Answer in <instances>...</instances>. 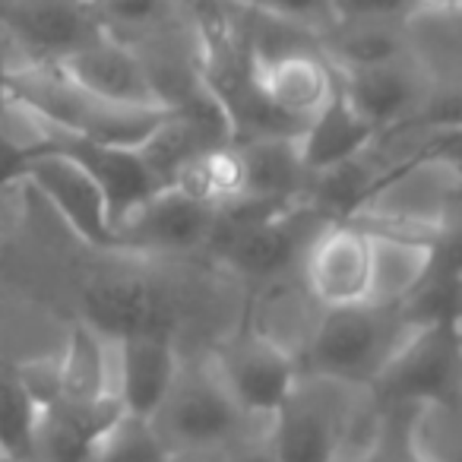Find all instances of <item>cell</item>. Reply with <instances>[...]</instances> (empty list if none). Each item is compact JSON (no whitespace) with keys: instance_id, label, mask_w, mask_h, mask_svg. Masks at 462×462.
<instances>
[{"instance_id":"22","label":"cell","mask_w":462,"mask_h":462,"mask_svg":"<svg viewBox=\"0 0 462 462\" xmlns=\"http://www.w3.org/2000/svg\"><path fill=\"white\" fill-rule=\"evenodd\" d=\"M320 310L323 308L317 304V298L304 285L301 270H295L257 285V304H254V317L247 327L285 348L291 358H298Z\"/></svg>"},{"instance_id":"36","label":"cell","mask_w":462,"mask_h":462,"mask_svg":"<svg viewBox=\"0 0 462 462\" xmlns=\"http://www.w3.org/2000/svg\"><path fill=\"white\" fill-rule=\"evenodd\" d=\"M225 462H276L266 430L263 434H251V437H245V440L235 443V447H228Z\"/></svg>"},{"instance_id":"21","label":"cell","mask_w":462,"mask_h":462,"mask_svg":"<svg viewBox=\"0 0 462 462\" xmlns=\"http://www.w3.org/2000/svg\"><path fill=\"white\" fill-rule=\"evenodd\" d=\"M115 383V339H105L102 333L79 320L58 355V402L96 405L108 396H117Z\"/></svg>"},{"instance_id":"34","label":"cell","mask_w":462,"mask_h":462,"mask_svg":"<svg viewBox=\"0 0 462 462\" xmlns=\"http://www.w3.org/2000/svg\"><path fill=\"white\" fill-rule=\"evenodd\" d=\"M333 20H405L415 10V0H329Z\"/></svg>"},{"instance_id":"11","label":"cell","mask_w":462,"mask_h":462,"mask_svg":"<svg viewBox=\"0 0 462 462\" xmlns=\"http://www.w3.org/2000/svg\"><path fill=\"white\" fill-rule=\"evenodd\" d=\"M209 365L241 411L257 421H270L298 380L295 358L251 327L218 342L209 352Z\"/></svg>"},{"instance_id":"30","label":"cell","mask_w":462,"mask_h":462,"mask_svg":"<svg viewBox=\"0 0 462 462\" xmlns=\"http://www.w3.org/2000/svg\"><path fill=\"white\" fill-rule=\"evenodd\" d=\"M39 418V402L20 383L16 367L0 365V456L4 459H32Z\"/></svg>"},{"instance_id":"28","label":"cell","mask_w":462,"mask_h":462,"mask_svg":"<svg viewBox=\"0 0 462 462\" xmlns=\"http://www.w3.org/2000/svg\"><path fill=\"white\" fill-rule=\"evenodd\" d=\"M174 184L212 206L245 197V165H241L238 146L222 143V146L203 152L174 178Z\"/></svg>"},{"instance_id":"32","label":"cell","mask_w":462,"mask_h":462,"mask_svg":"<svg viewBox=\"0 0 462 462\" xmlns=\"http://www.w3.org/2000/svg\"><path fill=\"white\" fill-rule=\"evenodd\" d=\"M405 411L409 405H383V430L365 456L348 462H418L405 443Z\"/></svg>"},{"instance_id":"40","label":"cell","mask_w":462,"mask_h":462,"mask_svg":"<svg viewBox=\"0 0 462 462\" xmlns=\"http://www.w3.org/2000/svg\"><path fill=\"white\" fill-rule=\"evenodd\" d=\"M0 462H35V459H4V456H0Z\"/></svg>"},{"instance_id":"31","label":"cell","mask_w":462,"mask_h":462,"mask_svg":"<svg viewBox=\"0 0 462 462\" xmlns=\"http://www.w3.org/2000/svg\"><path fill=\"white\" fill-rule=\"evenodd\" d=\"M171 449L162 443L149 418H136L124 411L98 440L89 462H165Z\"/></svg>"},{"instance_id":"26","label":"cell","mask_w":462,"mask_h":462,"mask_svg":"<svg viewBox=\"0 0 462 462\" xmlns=\"http://www.w3.org/2000/svg\"><path fill=\"white\" fill-rule=\"evenodd\" d=\"M317 45L333 70H361L409 58L405 20H333L317 35Z\"/></svg>"},{"instance_id":"38","label":"cell","mask_w":462,"mask_h":462,"mask_svg":"<svg viewBox=\"0 0 462 462\" xmlns=\"http://www.w3.org/2000/svg\"><path fill=\"white\" fill-rule=\"evenodd\" d=\"M415 7H462V0H415Z\"/></svg>"},{"instance_id":"16","label":"cell","mask_w":462,"mask_h":462,"mask_svg":"<svg viewBox=\"0 0 462 462\" xmlns=\"http://www.w3.org/2000/svg\"><path fill=\"white\" fill-rule=\"evenodd\" d=\"M54 67L67 79H73L79 89L92 92L105 102L140 105V108H159L162 105L143 54L136 51V45L115 39V35H102ZM162 108H168V105H162Z\"/></svg>"},{"instance_id":"35","label":"cell","mask_w":462,"mask_h":462,"mask_svg":"<svg viewBox=\"0 0 462 462\" xmlns=\"http://www.w3.org/2000/svg\"><path fill=\"white\" fill-rule=\"evenodd\" d=\"M16 377L26 386L29 396L39 402V409L45 411L48 405L58 402V355L54 358H35L16 367Z\"/></svg>"},{"instance_id":"15","label":"cell","mask_w":462,"mask_h":462,"mask_svg":"<svg viewBox=\"0 0 462 462\" xmlns=\"http://www.w3.org/2000/svg\"><path fill=\"white\" fill-rule=\"evenodd\" d=\"M254 86L273 115L301 130L336 92V70L320 48H298L276 58H251Z\"/></svg>"},{"instance_id":"39","label":"cell","mask_w":462,"mask_h":462,"mask_svg":"<svg viewBox=\"0 0 462 462\" xmlns=\"http://www.w3.org/2000/svg\"><path fill=\"white\" fill-rule=\"evenodd\" d=\"M228 4H238V7H251V0H228Z\"/></svg>"},{"instance_id":"29","label":"cell","mask_w":462,"mask_h":462,"mask_svg":"<svg viewBox=\"0 0 462 462\" xmlns=\"http://www.w3.org/2000/svg\"><path fill=\"white\" fill-rule=\"evenodd\" d=\"M89 7L105 35H115L130 45L184 20V14L174 20L180 0H89Z\"/></svg>"},{"instance_id":"5","label":"cell","mask_w":462,"mask_h":462,"mask_svg":"<svg viewBox=\"0 0 462 462\" xmlns=\"http://www.w3.org/2000/svg\"><path fill=\"white\" fill-rule=\"evenodd\" d=\"M361 393V386L298 374L291 393L266 424L276 462H336Z\"/></svg>"},{"instance_id":"13","label":"cell","mask_w":462,"mask_h":462,"mask_svg":"<svg viewBox=\"0 0 462 462\" xmlns=\"http://www.w3.org/2000/svg\"><path fill=\"white\" fill-rule=\"evenodd\" d=\"M16 180L32 184L64 216V222L70 225L79 241H86L96 251L117 254L105 193L79 162H73L58 149H45V152L26 155L16 165L14 184Z\"/></svg>"},{"instance_id":"17","label":"cell","mask_w":462,"mask_h":462,"mask_svg":"<svg viewBox=\"0 0 462 462\" xmlns=\"http://www.w3.org/2000/svg\"><path fill=\"white\" fill-rule=\"evenodd\" d=\"M58 152L70 155L73 162L86 168L96 178V184L102 187L105 203H108L111 225L124 216L127 209H134L136 203H143L146 197H152L155 190L168 187L159 174L149 168V162L143 159V152L136 146H111V143H92L83 136L60 134L48 124V146ZM42 149V152H45Z\"/></svg>"},{"instance_id":"24","label":"cell","mask_w":462,"mask_h":462,"mask_svg":"<svg viewBox=\"0 0 462 462\" xmlns=\"http://www.w3.org/2000/svg\"><path fill=\"white\" fill-rule=\"evenodd\" d=\"M374 136L377 130L348 105V98L336 86L329 102L298 130V149H301L304 168L310 174H320L361 155Z\"/></svg>"},{"instance_id":"14","label":"cell","mask_w":462,"mask_h":462,"mask_svg":"<svg viewBox=\"0 0 462 462\" xmlns=\"http://www.w3.org/2000/svg\"><path fill=\"white\" fill-rule=\"evenodd\" d=\"M301 279L320 308L361 304L371 295V241L361 225L339 218L314 238L301 260Z\"/></svg>"},{"instance_id":"12","label":"cell","mask_w":462,"mask_h":462,"mask_svg":"<svg viewBox=\"0 0 462 462\" xmlns=\"http://www.w3.org/2000/svg\"><path fill=\"white\" fill-rule=\"evenodd\" d=\"M0 32L26 64H60L105 29L89 0H0Z\"/></svg>"},{"instance_id":"8","label":"cell","mask_w":462,"mask_h":462,"mask_svg":"<svg viewBox=\"0 0 462 462\" xmlns=\"http://www.w3.org/2000/svg\"><path fill=\"white\" fill-rule=\"evenodd\" d=\"M329 222H336V218L304 197L295 199V203L279 206L276 212L254 222L251 228L225 241L212 254H216V260L225 270H231L238 279L263 285L270 279L285 276V273L301 270L308 247L314 245V238Z\"/></svg>"},{"instance_id":"18","label":"cell","mask_w":462,"mask_h":462,"mask_svg":"<svg viewBox=\"0 0 462 462\" xmlns=\"http://www.w3.org/2000/svg\"><path fill=\"white\" fill-rule=\"evenodd\" d=\"M117 358V399L124 411L136 418H152L162 399L178 377L180 355L174 339L165 336H127L115 339Z\"/></svg>"},{"instance_id":"41","label":"cell","mask_w":462,"mask_h":462,"mask_svg":"<svg viewBox=\"0 0 462 462\" xmlns=\"http://www.w3.org/2000/svg\"><path fill=\"white\" fill-rule=\"evenodd\" d=\"M0 197H4V187H0Z\"/></svg>"},{"instance_id":"27","label":"cell","mask_w":462,"mask_h":462,"mask_svg":"<svg viewBox=\"0 0 462 462\" xmlns=\"http://www.w3.org/2000/svg\"><path fill=\"white\" fill-rule=\"evenodd\" d=\"M405 443L418 462H459V402L409 405Z\"/></svg>"},{"instance_id":"37","label":"cell","mask_w":462,"mask_h":462,"mask_svg":"<svg viewBox=\"0 0 462 462\" xmlns=\"http://www.w3.org/2000/svg\"><path fill=\"white\" fill-rule=\"evenodd\" d=\"M225 453L228 449H180V453H171L165 462H225Z\"/></svg>"},{"instance_id":"7","label":"cell","mask_w":462,"mask_h":462,"mask_svg":"<svg viewBox=\"0 0 462 462\" xmlns=\"http://www.w3.org/2000/svg\"><path fill=\"white\" fill-rule=\"evenodd\" d=\"M336 86L377 134L402 127L415 117L459 121V92L434 89L411 58L361 70H336Z\"/></svg>"},{"instance_id":"1","label":"cell","mask_w":462,"mask_h":462,"mask_svg":"<svg viewBox=\"0 0 462 462\" xmlns=\"http://www.w3.org/2000/svg\"><path fill=\"white\" fill-rule=\"evenodd\" d=\"M415 329L399 304L361 301L323 308L295 358L298 374L367 390Z\"/></svg>"},{"instance_id":"33","label":"cell","mask_w":462,"mask_h":462,"mask_svg":"<svg viewBox=\"0 0 462 462\" xmlns=\"http://www.w3.org/2000/svg\"><path fill=\"white\" fill-rule=\"evenodd\" d=\"M251 7L279 16V20L298 23V26L310 29L314 35H320L333 23L329 0H251Z\"/></svg>"},{"instance_id":"6","label":"cell","mask_w":462,"mask_h":462,"mask_svg":"<svg viewBox=\"0 0 462 462\" xmlns=\"http://www.w3.org/2000/svg\"><path fill=\"white\" fill-rule=\"evenodd\" d=\"M184 320L180 295L149 270H115L89 279L83 289V323L105 339L165 336L174 339Z\"/></svg>"},{"instance_id":"20","label":"cell","mask_w":462,"mask_h":462,"mask_svg":"<svg viewBox=\"0 0 462 462\" xmlns=\"http://www.w3.org/2000/svg\"><path fill=\"white\" fill-rule=\"evenodd\" d=\"M241 152L245 165V197L270 199V203H291L308 197L314 174L304 168L301 149L295 134H266L231 140Z\"/></svg>"},{"instance_id":"2","label":"cell","mask_w":462,"mask_h":462,"mask_svg":"<svg viewBox=\"0 0 462 462\" xmlns=\"http://www.w3.org/2000/svg\"><path fill=\"white\" fill-rule=\"evenodd\" d=\"M7 92L54 130L111 146H143L171 108L115 105L79 89L54 64L16 60L7 70Z\"/></svg>"},{"instance_id":"19","label":"cell","mask_w":462,"mask_h":462,"mask_svg":"<svg viewBox=\"0 0 462 462\" xmlns=\"http://www.w3.org/2000/svg\"><path fill=\"white\" fill-rule=\"evenodd\" d=\"M124 415L117 396L96 405H64L54 402L42 411L35 428V462H89L105 430Z\"/></svg>"},{"instance_id":"9","label":"cell","mask_w":462,"mask_h":462,"mask_svg":"<svg viewBox=\"0 0 462 462\" xmlns=\"http://www.w3.org/2000/svg\"><path fill=\"white\" fill-rule=\"evenodd\" d=\"M216 206L168 184L127 209L115 225V247L124 257H178L203 251L209 241Z\"/></svg>"},{"instance_id":"25","label":"cell","mask_w":462,"mask_h":462,"mask_svg":"<svg viewBox=\"0 0 462 462\" xmlns=\"http://www.w3.org/2000/svg\"><path fill=\"white\" fill-rule=\"evenodd\" d=\"M459 14L462 7H415L405 16V45L434 89L459 92Z\"/></svg>"},{"instance_id":"10","label":"cell","mask_w":462,"mask_h":462,"mask_svg":"<svg viewBox=\"0 0 462 462\" xmlns=\"http://www.w3.org/2000/svg\"><path fill=\"white\" fill-rule=\"evenodd\" d=\"M380 405L456 402L459 396V327H421L367 386Z\"/></svg>"},{"instance_id":"4","label":"cell","mask_w":462,"mask_h":462,"mask_svg":"<svg viewBox=\"0 0 462 462\" xmlns=\"http://www.w3.org/2000/svg\"><path fill=\"white\" fill-rule=\"evenodd\" d=\"M155 434L171 453L180 449H228L251 437L257 418L245 415L231 399L209 358L199 365H180L168 396L152 418Z\"/></svg>"},{"instance_id":"3","label":"cell","mask_w":462,"mask_h":462,"mask_svg":"<svg viewBox=\"0 0 462 462\" xmlns=\"http://www.w3.org/2000/svg\"><path fill=\"white\" fill-rule=\"evenodd\" d=\"M459 187V155H418L380 178L365 197V203L348 216V222L367 231L447 238V235H456Z\"/></svg>"},{"instance_id":"23","label":"cell","mask_w":462,"mask_h":462,"mask_svg":"<svg viewBox=\"0 0 462 462\" xmlns=\"http://www.w3.org/2000/svg\"><path fill=\"white\" fill-rule=\"evenodd\" d=\"M367 241H371V295H367V301L402 304L424 282L430 263H434L437 245L443 238L367 231Z\"/></svg>"}]
</instances>
